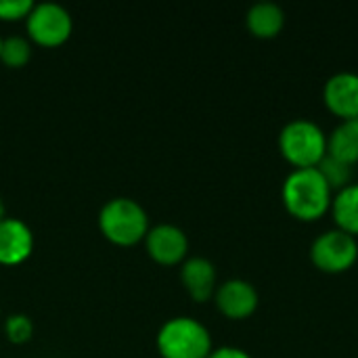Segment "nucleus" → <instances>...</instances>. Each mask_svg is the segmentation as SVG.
Masks as SVG:
<instances>
[{
  "instance_id": "0eeeda50",
  "label": "nucleus",
  "mask_w": 358,
  "mask_h": 358,
  "mask_svg": "<svg viewBox=\"0 0 358 358\" xmlns=\"http://www.w3.org/2000/svg\"><path fill=\"white\" fill-rule=\"evenodd\" d=\"M145 250L153 262L162 266H176L187 260L189 239L180 227L162 222L149 229L145 237Z\"/></svg>"
},
{
  "instance_id": "7ed1b4c3",
  "label": "nucleus",
  "mask_w": 358,
  "mask_h": 358,
  "mask_svg": "<svg viewBox=\"0 0 358 358\" xmlns=\"http://www.w3.org/2000/svg\"><path fill=\"white\" fill-rule=\"evenodd\" d=\"M162 358H208L212 355V336L203 323L193 317L168 319L155 338Z\"/></svg>"
},
{
  "instance_id": "423d86ee",
  "label": "nucleus",
  "mask_w": 358,
  "mask_h": 358,
  "mask_svg": "<svg viewBox=\"0 0 358 358\" xmlns=\"http://www.w3.org/2000/svg\"><path fill=\"white\" fill-rule=\"evenodd\" d=\"M310 260L323 273H329V275L346 273L358 260L357 237L340 229L325 231L313 241Z\"/></svg>"
},
{
  "instance_id": "9b49d317",
  "label": "nucleus",
  "mask_w": 358,
  "mask_h": 358,
  "mask_svg": "<svg viewBox=\"0 0 358 358\" xmlns=\"http://www.w3.org/2000/svg\"><path fill=\"white\" fill-rule=\"evenodd\" d=\"M216 279H218L216 266L208 258L193 256L180 264V283L187 289V294L199 304L214 298L218 287Z\"/></svg>"
},
{
  "instance_id": "6ab92c4d",
  "label": "nucleus",
  "mask_w": 358,
  "mask_h": 358,
  "mask_svg": "<svg viewBox=\"0 0 358 358\" xmlns=\"http://www.w3.org/2000/svg\"><path fill=\"white\" fill-rule=\"evenodd\" d=\"M208 358H252L245 350L241 348H235V346H222V348H216L212 350V355Z\"/></svg>"
},
{
  "instance_id": "f257e3e1",
  "label": "nucleus",
  "mask_w": 358,
  "mask_h": 358,
  "mask_svg": "<svg viewBox=\"0 0 358 358\" xmlns=\"http://www.w3.org/2000/svg\"><path fill=\"white\" fill-rule=\"evenodd\" d=\"M281 199L285 210L304 222L319 220L331 210L334 191L317 168L292 170L281 187Z\"/></svg>"
},
{
  "instance_id": "f03ea898",
  "label": "nucleus",
  "mask_w": 358,
  "mask_h": 358,
  "mask_svg": "<svg viewBox=\"0 0 358 358\" xmlns=\"http://www.w3.org/2000/svg\"><path fill=\"white\" fill-rule=\"evenodd\" d=\"M99 229L107 241L120 248H130L145 241L149 233V216L132 197H113L99 212Z\"/></svg>"
},
{
  "instance_id": "aec40b11",
  "label": "nucleus",
  "mask_w": 358,
  "mask_h": 358,
  "mask_svg": "<svg viewBox=\"0 0 358 358\" xmlns=\"http://www.w3.org/2000/svg\"><path fill=\"white\" fill-rule=\"evenodd\" d=\"M6 218V208H4V199L0 197V220Z\"/></svg>"
},
{
  "instance_id": "39448f33",
  "label": "nucleus",
  "mask_w": 358,
  "mask_h": 358,
  "mask_svg": "<svg viewBox=\"0 0 358 358\" xmlns=\"http://www.w3.org/2000/svg\"><path fill=\"white\" fill-rule=\"evenodd\" d=\"M25 31L29 42L44 48H55L69 40L73 19L71 13L59 2H38L25 19Z\"/></svg>"
},
{
  "instance_id": "dca6fc26",
  "label": "nucleus",
  "mask_w": 358,
  "mask_h": 358,
  "mask_svg": "<svg viewBox=\"0 0 358 358\" xmlns=\"http://www.w3.org/2000/svg\"><path fill=\"white\" fill-rule=\"evenodd\" d=\"M317 170L321 172V176L325 178V182L329 185L331 191H342L344 187L352 185V166L338 162L329 155H325L321 159V164L317 166Z\"/></svg>"
},
{
  "instance_id": "2eb2a0df",
  "label": "nucleus",
  "mask_w": 358,
  "mask_h": 358,
  "mask_svg": "<svg viewBox=\"0 0 358 358\" xmlns=\"http://www.w3.org/2000/svg\"><path fill=\"white\" fill-rule=\"evenodd\" d=\"M31 59V42L25 36H8L2 38V48H0V61L8 69H21L29 63Z\"/></svg>"
},
{
  "instance_id": "f8f14e48",
  "label": "nucleus",
  "mask_w": 358,
  "mask_h": 358,
  "mask_svg": "<svg viewBox=\"0 0 358 358\" xmlns=\"http://www.w3.org/2000/svg\"><path fill=\"white\" fill-rule=\"evenodd\" d=\"M245 23L256 38H275L285 25V13L275 2H256L254 6H250Z\"/></svg>"
},
{
  "instance_id": "1a4fd4ad",
  "label": "nucleus",
  "mask_w": 358,
  "mask_h": 358,
  "mask_svg": "<svg viewBox=\"0 0 358 358\" xmlns=\"http://www.w3.org/2000/svg\"><path fill=\"white\" fill-rule=\"evenodd\" d=\"M34 252V231L21 218L6 216L0 220V264L19 266Z\"/></svg>"
},
{
  "instance_id": "9d476101",
  "label": "nucleus",
  "mask_w": 358,
  "mask_h": 358,
  "mask_svg": "<svg viewBox=\"0 0 358 358\" xmlns=\"http://www.w3.org/2000/svg\"><path fill=\"white\" fill-rule=\"evenodd\" d=\"M323 101L340 120H358V73H334L323 88Z\"/></svg>"
},
{
  "instance_id": "412c9836",
  "label": "nucleus",
  "mask_w": 358,
  "mask_h": 358,
  "mask_svg": "<svg viewBox=\"0 0 358 358\" xmlns=\"http://www.w3.org/2000/svg\"><path fill=\"white\" fill-rule=\"evenodd\" d=\"M0 48H2V38H0Z\"/></svg>"
},
{
  "instance_id": "6e6552de",
  "label": "nucleus",
  "mask_w": 358,
  "mask_h": 358,
  "mask_svg": "<svg viewBox=\"0 0 358 358\" xmlns=\"http://www.w3.org/2000/svg\"><path fill=\"white\" fill-rule=\"evenodd\" d=\"M216 308L231 321H243L252 317L258 308V292L250 281L243 279H229L216 287L214 294Z\"/></svg>"
},
{
  "instance_id": "20e7f679",
  "label": "nucleus",
  "mask_w": 358,
  "mask_h": 358,
  "mask_svg": "<svg viewBox=\"0 0 358 358\" xmlns=\"http://www.w3.org/2000/svg\"><path fill=\"white\" fill-rule=\"evenodd\" d=\"M279 149L294 170L317 168L327 155V136L319 124L298 117L283 126L279 134Z\"/></svg>"
},
{
  "instance_id": "4468645a",
  "label": "nucleus",
  "mask_w": 358,
  "mask_h": 358,
  "mask_svg": "<svg viewBox=\"0 0 358 358\" xmlns=\"http://www.w3.org/2000/svg\"><path fill=\"white\" fill-rule=\"evenodd\" d=\"M331 214L340 231L358 235V182H352L338 191L331 201Z\"/></svg>"
},
{
  "instance_id": "ddd939ff",
  "label": "nucleus",
  "mask_w": 358,
  "mask_h": 358,
  "mask_svg": "<svg viewBox=\"0 0 358 358\" xmlns=\"http://www.w3.org/2000/svg\"><path fill=\"white\" fill-rule=\"evenodd\" d=\"M327 155L355 166L358 162V120H342L327 136Z\"/></svg>"
},
{
  "instance_id": "f3484780",
  "label": "nucleus",
  "mask_w": 358,
  "mask_h": 358,
  "mask_svg": "<svg viewBox=\"0 0 358 358\" xmlns=\"http://www.w3.org/2000/svg\"><path fill=\"white\" fill-rule=\"evenodd\" d=\"M4 336L10 344H27L34 338V321L23 313H13L4 319Z\"/></svg>"
},
{
  "instance_id": "a211bd4d",
  "label": "nucleus",
  "mask_w": 358,
  "mask_h": 358,
  "mask_svg": "<svg viewBox=\"0 0 358 358\" xmlns=\"http://www.w3.org/2000/svg\"><path fill=\"white\" fill-rule=\"evenodd\" d=\"M31 8V0H0V21H25Z\"/></svg>"
}]
</instances>
